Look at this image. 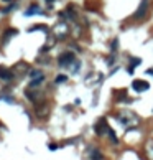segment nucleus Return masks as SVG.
<instances>
[{
  "label": "nucleus",
  "instance_id": "f257e3e1",
  "mask_svg": "<svg viewBox=\"0 0 153 160\" xmlns=\"http://www.w3.org/2000/svg\"><path fill=\"white\" fill-rule=\"evenodd\" d=\"M117 120L123 125V127H127L125 129L127 132L133 130V129H135V125L140 122V119L137 117V114L130 112V111H122V112H119L117 114Z\"/></svg>",
  "mask_w": 153,
  "mask_h": 160
},
{
  "label": "nucleus",
  "instance_id": "f03ea898",
  "mask_svg": "<svg viewBox=\"0 0 153 160\" xmlns=\"http://www.w3.org/2000/svg\"><path fill=\"white\" fill-rule=\"evenodd\" d=\"M74 61H76V55L73 51H64V53H61L59 58H58L59 68H71L74 65Z\"/></svg>",
  "mask_w": 153,
  "mask_h": 160
},
{
  "label": "nucleus",
  "instance_id": "7ed1b4c3",
  "mask_svg": "<svg viewBox=\"0 0 153 160\" xmlns=\"http://www.w3.org/2000/svg\"><path fill=\"white\" fill-rule=\"evenodd\" d=\"M94 130H95V134H97V135H100V137L109 135V132H111V127H109V124H107V119L106 117H100L97 122H95Z\"/></svg>",
  "mask_w": 153,
  "mask_h": 160
},
{
  "label": "nucleus",
  "instance_id": "20e7f679",
  "mask_svg": "<svg viewBox=\"0 0 153 160\" xmlns=\"http://www.w3.org/2000/svg\"><path fill=\"white\" fill-rule=\"evenodd\" d=\"M28 74H30V88H36L38 84H41L45 81V73L41 69H33Z\"/></svg>",
  "mask_w": 153,
  "mask_h": 160
},
{
  "label": "nucleus",
  "instance_id": "39448f33",
  "mask_svg": "<svg viewBox=\"0 0 153 160\" xmlns=\"http://www.w3.org/2000/svg\"><path fill=\"white\" fill-rule=\"evenodd\" d=\"M148 8H150V3H148V0H142V3L138 5V8H137V12L133 13V20H138V18H145V15L148 13Z\"/></svg>",
  "mask_w": 153,
  "mask_h": 160
},
{
  "label": "nucleus",
  "instance_id": "423d86ee",
  "mask_svg": "<svg viewBox=\"0 0 153 160\" xmlns=\"http://www.w3.org/2000/svg\"><path fill=\"white\" fill-rule=\"evenodd\" d=\"M132 89L137 91V93H145V91L150 89V83L145 79H133L132 81Z\"/></svg>",
  "mask_w": 153,
  "mask_h": 160
},
{
  "label": "nucleus",
  "instance_id": "0eeeda50",
  "mask_svg": "<svg viewBox=\"0 0 153 160\" xmlns=\"http://www.w3.org/2000/svg\"><path fill=\"white\" fill-rule=\"evenodd\" d=\"M13 71L12 69H8L7 66H0V79L2 81H5V83H8V81H12L13 79Z\"/></svg>",
  "mask_w": 153,
  "mask_h": 160
},
{
  "label": "nucleus",
  "instance_id": "6e6552de",
  "mask_svg": "<svg viewBox=\"0 0 153 160\" xmlns=\"http://www.w3.org/2000/svg\"><path fill=\"white\" fill-rule=\"evenodd\" d=\"M140 65H142V58H138V56H130L128 58V66H127L128 74H133V69H135L137 66H140Z\"/></svg>",
  "mask_w": 153,
  "mask_h": 160
},
{
  "label": "nucleus",
  "instance_id": "1a4fd4ad",
  "mask_svg": "<svg viewBox=\"0 0 153 160\" xmlns=\"http://www.w3.org/2000/svg\"><path fill=\"white\" fill-rule=\"evenodd\" d=\"M25 17H33V15H46V12H43L40 7L36 5V3H33V5L28 7V10H25V13H23Z\"/></svg>",
  "mask_w": 153,
  "mask_h": 160
},
{
  "label": "nucleus",
  "instance_id": "9d476101",
  "mask_svg": "<svg viewBox=\"0 0 153 160\" xmlns=\"http://www.w3.org/2000/svg\"><path fill=\"white\" fill-rule=\"evenodd\" d=\"M86 154H87V157L91 160H102V152H100L99 149H95V147H89Z\"/></svg>",
  "mask_w": 153,
  "mask_h": 160
},
{
  "label": "nucleus",
  "instance_id": "9b49d317",
  "mask_svg": "<svg viewBox=\"0 0 153 160\" xmlns=\"http://www.w3.org/2000/svg\"><path fill=\"white\" fill-rule=\"evenodd\" d=\"M13 35H18V32L15 30V28H10V30H7L5 33H3V43H7Z\"/></svg>",
  "mask_w": 153,
  "mask_h": 160
},
{
  "label": "nucleus",
  "instance_id": "f8f14e48",
  "mask_svg": "<svg viewBox=\"0 0 153 160\" xmlns=\"http://www.w3.org/2000/svg\"><path fill=\"white\" fill-rule=\"evenodd\" d=\"M66 81H68V76L63 74V73H61V74H56V78H54V83L56 84H64Z\"/></svg>",
  "mask_w": 153,
  "mask_h": 160
},
{
  "label": "nucleus",
  "instance_id": "ddd939ff",
  "mask_svg": "<svg viewBox=\"0 0 153 160\" xmlns=\"http://www.w3.org/2000/svg\"><path fill=\"white\" fill-rule=\"evenodd\" d=\"M69 69H71V71H73V73H74V74H78V73H79V69H81V61H78V60H76V61H74V65H73V66H71V68H69Z\"/></svg>",
  "mask_w": 153,
  "mask_h": 160
},
{
  "label": "nucleus",
  "instance_id": "4468645a",
  "mask_svg": "<svg viewBox=\"0 0 153 160\" xmlns=\"http://www.w3.org/2000/svg\"><path fill=\"white\" fill-rule=\"evenodd\" d=\"M111 51H112V55L119 51V38H114V41H112V45H111Z\"/></svg>",
  "mask_w": 153,
  "mask_h": 160
},
{
  "label": "nucleus",
  "instance_id": "2eb2a0df",
  "mask_svg": "<svg viewBox=\"0 0 153 160\" xmlns=\"http://www.w3.org/2000/svg\"><path fill=\"white\" fill-rule=\"evenodd\" d=\"M147 154L150 155V158H153V140H150L147 144Z\"/></svg>",
  "mask_w": 153,
  "mask_h": 160
},
{
  "label": "nucleus",
  "instance_id": "dca6fc26",
  "mask_svg": "<svg viewBox=\"0 0 153 160\" xmlns=\"http://www.w3.org/2000/svg\"><path fill=\"white\" fill-rule=\"evenodd\" d=\"M40 30H46V27H41V25H36V27H30V28H28V33H33V32H40Z\"/></svg>",
  "mask_w": 153,
  "mask_h": 160
},
{
  "label": "nucleus",
  "instance_id": "f3484780",
  "mask_svg": "<svg viewBox=\"0 0 153 160\" xmlns=\"http://www.w3.org/2000/svg\"><path fill=\"white\" fill-rule=\"evenodd\" d=\"M0 99H2V101H5L7 104H15V99H13L12 96H2Z\"/></svg>",
  "mask_w": 153,
  "mask_h": 160
},
{
  "label": "nucleus",
  "instance_id": "a211bd4d",
  "mask_svg": "<svg viewBox=\"0 0 153 160\" xmlns=\"http://www.w3.org/2000/svg\"><path fill=\"white\" fill-rule=\"evenodd\" d=\"M17 8V5H10V7H7L5 10H2V13H10V12H13Z\"/></svg>",
  "mask_w": 153,
  "mask_h": 160
},
{
  "label": "nucleus",
  "instance_id": "6ab92c4d",
  "mask_svg": "<svg viewBox=\"0 0 153 160\" xmlns=\"http://www.w3.org/2000/svg\"><path fill=\"white\" fill-rule=\"evenodd\" d=\"M114 63H115V56H109L107 58V66H112Z\"/></svg>",
  "mask_w": 153,
  "mask_h": 160
},
{
  "label": "nucleus",
  "instance_id": "aec40b11",
  "mask_svg": "<svg viewBox=\"0 0 153 160\" xmlns=\"http://www.w3.org/2000/svg\"><path fill=\"white\" fill-rule=\"evenodd\" d=\"M50 149L51 150H56V149H58V145H56V144H50Z\"/></svg>",
  "mask_w": 153,
  "mask_h": 160
},
{
  "label": "nucleus",
  "instance_id": "412c9836",
  "mask_svg": "<svg viewBox=\"0 0 153 160\" xmlns=\"http://www.w3.org/2000/svg\"><path fill=\"white\" fill-rule=\"evenodd\" d=\"M147 74H153V68H148V69H147Z\"/></svg>",
  "mask_w": 153,
  "mask_h": 160
},
{
  "label": "nucleus",
  "instance_id": "4be33fe9",
  "mask_svg": "<svg viewBox=\"0 0 153 160\" xmlns=\"http://www.w3.org/2000/svg\"><path fill=\"white\" fill-rule=\"evenodd\" d=\"M46 3H50V5H51V3H54V0H46Z\"/></svg>",
  "mask_w": 153,
  "mask_h": 160
},
{
  "label": "nucleus",
  "instance_id": "5701e85b",
  "mask_svg": "<svg viewBox=\"0 0 153 160\" xmlns=\"http://www.w3.org/2000/svg\"><path fill=\"white\" fill-rule=\"evenodd\" d=\"M3 2H13V0H3Z\"/></svg>",
  "mask_w": 153,
  "mask_h": 160
}]
</instances>
